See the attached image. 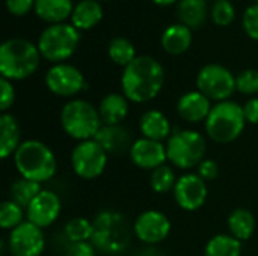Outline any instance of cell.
Returning a JSON list of instances; mask_svg holds the SVG:
<instances>
[{"label": "cell", "instance_id": "6da1fadb", "mask_svg": "<svg viewBox=\"0 0 258 256\" xmlns=\"http://www.w3.org/2000/svg\"><path fill=\"white\" fill-rule=\"evenodd\" d=\"M165 84V69L151 56H138L122 69L121 89L124 97L136 104L154 100Z\"/></svg>", "mask_w": 258, "mask_h": 256}, {"label": "cell", "instance_id": "7a4b0ae2", "mask_svg": "<svg viewBox=\"0 0 258 256\" xmlns=\"http://www.w3.org/2000/svg\"><path fill=\"white\" fill-rule=\"evenodd\" d=\"M12 160L21 178L39 184L50 181L57 170V160L53 149L36 139L23 140L12 155Z\"/></svg>", "mask_w": 258, "mask_h": 256}, {"label": "cell", "instance_id": "3957f363", "mask_svg": "<svg viewBox=\"0 0 258 256\" xmlns=\"http://www.w3.org/2000/svg\"><path fill=\"white\" fill-rule=\"evenodd\" d=\"M38 45L23 38H11L0 47V74L11 81L30 77L39 66Z\"/></svg>", "mask_w": 258, "mask_h": 256}, {"label": "cell", "instance_id": "277c9868", "mask_svg": "<svg viewBox=\"0 0 258 256\" xmlns=\"http://www.w3.org/2000/svg\"><path fill=\"white\" fill-rule=\"evenodd\" d=\"M246 124L243 106L227 100L213 104L204 122V128L209 139L219 145H228L242 136Z\"/></svg>", "mask_w": 258, "mask_h": 256}, {"label": "cell", "instance_id": "5b68a950", "mask_svg": "<svg viewBox=\"0 0 258 256\" xmlns=\"http://www.w3.org/2000/svg\"><path fill=\"white\" fill-rule=\"evenodd\" d=\"M59 121L63 133L77 142L94 139L103 127L98 109L80 98H73L63 104Z\"/></svg>", "mask_w": 258, "mask_h": 256}, {"label": "cell", "instance_id": "8992f818", "mask_svg": "<svg viewBox=\"0 0 258 256\" xmlns=\"http://www.w3.org/2000/svg\"><path fill=\"white\" fill-rule=\"evenodd\" d=\"M168 161L172 167L192 170L200 166L207 154L206 137L195 130H178L165 142Z\"/></svg>", "mask_w": 258, "mask_h": 256}, {"label": "cell", "instance_id": "52a82bcc", "mask_svg": "<svg viewBox=\"0 0 258 256\" xmlns=\"http://www.w3.org/2000/svg\"><path fill=\"white\" fill-rule=\"evenodd\" d=\"M80 42L79 30L68 23L51 24L41 33L38 39V48L41 57L48 62L63 63L68 57L74 54Z\"/></svg>", "mask_w": 258, "mask_h": 256}, {"label": "cell", "instance_id": "ba28073f", "mask_svg": "<svg viewBox=\"0 0 258 256\" xmlns=\"http://www.w3.org/2000/svg\"><path fill=\"white\" fill-rule=\"evenodd\" d=\"M92 244L104 252H122L128 244V226L122 216L113 211L101 213L94 222Z\"/></svg>", "mask_w": 258, "mask_h": 256}, {"label": "cell", "instance_id": "9c48e42d", "mask_svg": "<svg viewBox=\"0 0 258 256\" xmlns=\"http://www.w3.org/2000/svg\"><path fill=\"white\" fill-rule=\"evenodd\" d=\"M70 158L74 174L79 178L88 181L101 177L109 163V154L94 139L77 142L71 151Z\"/></svg>", "mask_w": 258, "mask_h": 256}, {"label": "cell", "instance_id": "30bf717a", "mask_svg": "<svg viewBox=\"0 0 258 256\" xmlns=\"http://www.w3.org/2000/svg\"><path fill=\"white\" fill-rule=\"evenodd\" d=\"M197 88L212 101H227L236 92V77L224 65L209 63L200 69Z\"/></svg>", "mask_w": 258, "mask_h": 256}, {"label": "cell", "instance_id": "8fae6325", "mask_svg": "<svg viewBox=\"0 0 258 256\" xmlns=\"http://www.w3.org/2000/svg\"><path fill=\"white\" fill-rule=\"evenodd\" d=\"M172 195L178 208L187 213H194L204 207L209 198V187L198 174L186 172L177 178Z\"/></svg>", "mask_w": 258, "mask_h": 256}, {"label": "cell", "instance_id": "7c38bea8", "mask_svg": "<svg viewBox=\"0 0 258 256\" xmlns=\"http://www.w3.org/2000/svg\"><path fill=\"white\" fill-rule=\"evenodd\" d=\"M47 89L60 98L76 97L85 89V77L82 71L70 63H56L45 74Z\"/></svg>", "mask_w": 258, "mask_h": 256}, {"label": "cell", "instance_id": "4fadbf2b", "mask_svg": "<svg viewBox=\"0 0 258 256\" xmlns=\"http://www.w3.org/2000/svg\"><path fill=\"white\" fill-rule=\"evenodd\" d=\"M172 229L169 217L159 210H145L141 213L133 223L135 237L148 246L159 244L165 241Z\"/></svg>", "mask_w": 258, "mask_h": 256}, {"label": "cell", "instance_id": "5bb4252c", "mask_svg": "<svg viewBox=\"0 0 258 256\" xmlns=\"http://www.w3.org/2000/svg\"><path fill=\"white\" fill-rule=\"evenodd\" d=\"M8 249L12 256H41L45 249L44 229L29 220L23 222L15 229L9 231Z\"/></svg>", "mask_w": 258, "mask_h": 256}, {"label": "cell", "instance_id": "9a60e30c", "mask_svg": "<svg viewBox=\"0 0 258 256\" xmlns=\"http://www.w3.org/2000/svg\"><path fill=\"white\" fill-rule=\"evenodd\" d=\"M62 213V202L59 195L53 190L42 189V192L26 208V220L41 229L50 228Z\"/></svg>", "mask_w": 258, "mask_h": 256}, {"label": "cell", "instance_id": "2e32d148", "mask_svg": "<svg viewBox=\"0 0 258 256\" xmlns=\"http://www.w3.org/2000/svg\"><path fill=\"white\" fill-rule=\"evenodd\" d=\"M132 163L142 170H154L168 161L166 145L163 142L151 140L147 137H139L133 140L128 151Z\"/></svg>", "mask_w": 258, "mask_h": 256}, {"label": "cell", "instance_id": "e0dca14e", "mask_svg": "<svg viewBox=\"0 0 258 256\" xmlns=\"http://www.w3.org/2000/svg\"><path fill=\"white\" fill-rule=\"evenodd\" d=\"M212 100H209L203 92L189 91L183 94L177 101V113L178 116L189 124L206 122L207 116L212 110Z\"/></svg>", "mask_w": 258, "mask_h": 256}, {"label": "cell", "instance_id": "ac0fdd59", "mask_svg": "<svg viewBox=\"0 0 258 256\" xmlns=\"http://www.w3.org/2000/svg\"><path fill=\"white\" fill-rule=\"evenodd\" d=\"M139 130H141L142 137L157 140V142H165L172 134V127H171L168 116L157 109L147 110L141 116Z\"/></svg>", "mask_w": 258, "mask_h": 256}, {"label": "cell", "instance_id": "d6986e66", "mask_svg": "<svg viewBox=\"0 0 258 256\" xmlns=\"http://www.w3.org/2000/svg\"><path fill=\"white\" fill-rule=\"evenodd\" d=\"M21 140V127L17 118L11 113L0 115V158L6 160L15 154Z\"/></svg>", "mask_w": 258, "mask_h": 256}, {"label": "cell", "instance_id": "ffe728a7", "mask_svg": "<svg viewBox=\"0 0 258 256\" xmlns=\"http://www.w3.org/2000/svg\"><path fill=\"white\" fill-rule=\"evenodd\" d=\"M94 140H97L109 155L130 151L133 143L130 133L122 125H103Z\"/></svg>", "mask_w": 258, "mask_h": 256}, {"label": "cell", "instance_id": "44dd1931", "mask_svg": "<svg viewBox=\"0 0 258 256\" xmlns=\"http://www.w3.org/2000/svg\"><path fill=\"white\" fill-rule=\"evenodd\" d=\"M128 103L124 94H107L98 106L103 125H121L128 115Z\"/></svg>", "mask_w": 258, "mask_h": 256}, {"label": "cell", "instance_id": "7402d4cb", "mask_svg": "<svg viewBox=\"0 0 258 256\" xmlns=\"http://www.w3.org/2000/svg\"><path fill=\"white\" fill-rule=\"evenodd\" d=\"M192 44V29L183 23L172 24L165 29L162 35V47L168 54L180 56L189 50Z\"/></svg>", "mask_w": 258, "mask_h": 256}, {"label": "cell", "instance_id": "603a6c76", "mask_svg": "<svg viewBox=\"0 0 258 256\" xmlns=\"http://www.w3.org/2000/svg\"><path fill=\"white\" fill-rule=\"evenodd\" d=\"M227 228L228 234L237 238L239 241H248L249 238H252L257 228L255 216L248 208H236L228 214Z\"/></svg>", "mask_w": 258, "mask_h": 256}, {"label": "cell", "instance_id": "cb8c5ba5", "mask_svg": "<svg viewBox=\"0 0 258 256\" xmlns=\"http://www.w3.org/2000/svg\"><path fill=\"white\" fill-rule=\"evenodd\" d=\"M33 9L42 21L57 24L73 15L74 6L71 0H36Z\"/></svg>", "mask_w": 258, "mask_h": 256}, {"label": "cell", "instance_id": "d4e9b609", "mask_svg": "<svg viewBox=\"0 0 258 256\" xmlns=\"http://www.w3.org/2000/svg\"><path fill=\"white\" fill-rule=\"evenodd\" d=\"M103 20V9L97 0H82L74 6L71 24L77 30H89Z\"/></svg>", "mask_w": 258, "mask_h": 256}, {"label": "cell", "instance_id": "484cf974", "mask_svg": "<svg viewBox=\"0 0 258 256\" xmlns=\"http://www.w3.org/2000/svg\"><path fill=\"white\" fill-rule=\"evenodd\" d=\"M178 17L189 29H198L206 23L207 3L206 0H180Z\"/></svg>", "mask_w": 258, "mask_h": 256}, {"label": "cell", "instance_id": "4316f807", "mask_svg": "<svg viewBox=\"0 0 258 256\" xmlns=\"http://www.w3.org/2000/svg\"><path fill=\"white\" fill-rule=\"evenodd\" d=\"M242 241L230 234H218L212 237L204 247V256H242Z\"/></svg>", "mask_w": 258, "mask_h": 256}, {"label": "cell", "instance_id": "83f0119b", "mask_svg": "<svg viewBox=\"0 0 258 256\" xmlns=\"http://www.w3.org/2000/svg\"><path fill=\"white\" fill-rule=\"evenodd\" d=\"M42 192V187L39 183L26 180V178H18L12 183L9 189V199L23 207L24 210L30 205V202Z\"/></svg>", "mask_w": 258, "mask_h": 256}, {"label": "cell", "instance_id": "f1b7e54d", "mask_svg": "<svg viewBox=\"0 0 258 256\" xmlns=\"http://www.w3.org/2000/svg\"><path fill=\"white\" fill-rule=\"evenodd\" d=\"M109 57L112 59L113 63L119 65V66H127L130 65L138 56H136V50L135 45L122 36H116L109 42Z\"/></svg>", "mask_w": 258, "mask_h": 256}, {"label": "cell", "instance_id": "f546056e", "mask_svg": "<svg viewBox=\"0 0 258 256\" xmlns=\"http://www.w3.org/2000/svg\"><path fill=\"white\" fill-rule=\"evenodd\" d=\"M63 234L70 243L91 241L94 235V222L86 217H73L65 223Z\"/></svg>", "mask_w": 258, "mask_h": 256}, {"label": "cell", "instance_id": "4dcf8cb0", "mask_svg": "<svg viewBox=\"0 0 258 256\" xmlns=\"http://www.w3.org/2000/svg\"><path fill=\"white\" fill-rule=\"evenodd\" d=\"M177 183V177L172 166L163 164L154 169L150 175V186L151 190L157 195H166L174 190Z\"/></svg>", "mask_w": 258, "mask_h": 256}, {"label": "cell", "instance_id": "1f68e13d", "mask_svg": "<svg viewBox=\"0 0 258 256\" xmlns=\"http://www.w3.org/2000/svg\"><path fill=\"white\" fill-rule=\"evenodd\" d=\"M26 222V210L11 199H6L0 205V226L5 231H12Z\"/></svg>", "mask_w": 258, "mask_h": 256}, {"label": "cell", "instance_id": "d6a6232c", "mask_svg": "<svg viewBox=\"0 0 258 256\" xmlns=\"http://www.w3.org/2000/svg\"><path fill=\"white\" fill-rule=\"evenodd\" d=\"M236 18V9L230 0H216L212 8V20L218 26H228Z\"/></svg>", "mask_w": 258, "mask_h": 256}, {"label": "cell", "instance_id": "836d02e7", "mask_svg": "<svg viewBox=\"0 0 258 256\" xmlns=\"http://www.w3.org/2000/svg\"><path fill=\"white\" fill-rule=\"evenodd\" d=\"M236 91L243 94V95L258 94L257 69H245L239 75H236Z\"/></svg>", "mask_w": 258, "mask_h": 256}, {"label": "cell", "instance_id": "e575fe53", "mask_svg": "<svg viewBox=\"0 0 258 256\" xmlns=\"http://www.w3.org/2000/svg\"><path fill=\"white\" fill-rule=\"evenodd\" d=\"M15 103V89L11 80L0 78V110L6 113Z\"/></svg>", "mask_w": 258, "mask_h": 256}, {"label": "cell", "instance_id": "d590c367", "mask_svg": "<svg viewBox=\"0 0 258 256\" xmlns=\"http://www.w3.org/2000/svg\"><path fill=\"white\" fill-rule=\"evenodd\" d=\"M243 27L249 38L258 41V5L246 8L243 14Z\"/></svg>", "mask_w": 258, "mask_h": 256}, {"label": "cell", "instance_id": "8d00e7d4", "mask_svg": "<svg viewBox=\"0 0 258 256\" xmlns=\"http://www.w3.org/2000/svg\"><path fill=\"white\" fill-rule=\"evenodd\" d=\"M197 174L206 181V183H212L219 177V164L212 160V158H204L200 166L197 167Z\"/></svg>", "mask_w": 258, "mask_h": 256}, {"label": "cell", "instance_id": "74e56055", "mask_svg": "<svg viewBox=\"0 0 258 256\" xmlns=\"http://www.w3.org/2000/svg\"><path fill=\"white\" fill-rule=\"evenodd\" d=\"M65 256H97V247L91 241L71 243Z\"/></svg>", "mask_w": 258, "mask_h": 256}, {"label": "cell", "instance_id": "f35d334b", "mask_svg": "<svg viewBox=\"0 0 258 256\" xmlns=\"http://www.w3.org/2000/svg\"><path fill=\"white\" fill-rule=\"evenodd\" d=\"M35 2L36 0H6V8L9 14L21 17L35 8Z\"/></svg>", "mask_w": 258, "mask_h": 256}, {"label": "cell", "instance_id": "ab89813d", "mask_svg": "<svg viewBox=\"0 0 258 256\" xmlns=\"http://www.w3.org/2000/svg\"><path fill=\"white\" fill-rule=\"evenodd\" d=\"M243 113H245V119L248 124L258 125V97L249 98L243 104Z\"/></svg>", "mask_w": 258, "mask_h": 256}, {"label": "cell", "instance_id": "60d3db41", "mask_svg": "<svg viewBox=\"0 0 258 256\" xmlns=\"http://www.w3.org/2000/svg\"><path fill=\"white\" fill-rule=\"evenodd\" d=\"M156 5H160V6H168V5H172L175 3L177 0H153Z\"/></svg>", "mask_w": 258, "mask_h": 256}, {"label": "cell", "instance_id": "b9f144b4", "mask_svg": "<svg viewBox=\"0 0 258 256\" xmlns=\"http://www.w3.org/2000/svg\"><path fill=\"white\" fill-rule=\"evenodd\" d=\"M255 2H257V3H255V5H258V0H255Z\"/></svg>", "mask_w": 258, "mask_h": 256}]
</instances>
